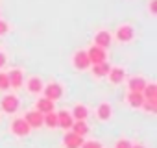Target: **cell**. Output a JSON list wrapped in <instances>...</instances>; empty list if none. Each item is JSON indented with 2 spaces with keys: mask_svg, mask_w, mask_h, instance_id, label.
Masks as SVG:
<instances>
[{
  "mask_svg": "<svg viewBox=\"0 0 157 148\" xmlns=\"http://www.w3.org/2000/svg\"><path fill=\"white\" fill-rule=\"evenodd\" d=\"M43 91H44V96H46L48 100H52V102L59 100L61 95H63V87H61L59 84H48L46 87H43Z\"/></svg>",
  "mask_w": 157,
  "mask_h": 148,
  "instance_id": "cell-1",
  "label": "cell"
},
{
  "mask_svg": "<svg viewBox=\"0 0 157 148\" xmlns=\"http://www.w3.org/2000/svg\"><path fill=\"white\" fill-rule=\"evenodd\" d=\"M30 124L24 120V119H15L13 120V124H11V131L15 133V135H19V137H24V135H28L30 133Z\"/></svg>",
  "mask_w": 157,
  "mask_h": 148,
  "instance_id": "cell-2",
  "label": "cell"
},
{
  "mask_svg": "<svg viewBox=\"0 0 157 148\" xmlns=\"http://www.w3.org/2000/svg\"><path fill=\"white\" fill-rule=\"evenodd\" d=\"M72 61H74V67H76L78 70H85V68H89V65H91V61H89V56H87V52H83V50L76 52Z\"/></svg>",
  "mask_w": 157,
  "mask_h": 148,
  "instance_id": "cell-3",
  "label": "cell"
},
{
  "mask_svg": "<svg viewBox=\"0 0 157 148\" xmlns=\"http://www.w3.org/2000/svg\"><path fill=\"white\" fill-rule=\"evenodd\" d=\"M87 56H89V61H91L93 65L102 63V61H105V48H100V46H96V45H94L93 48H89Z\"/></svg>",
  "mask_w": 157,
  "mask_h": 148,
  "instance_id": "cell-4",
  "label": "cell"
},
{
  "mask_svg": "<svg viewBox=\"0 0 157 148\" xmlns=\"http://www.w3.org/2000/svg\"><path fill=\"white\" fill-rule=\"evenodd\" d=\"M2 109L6 113H15L19 109V98L15 95H8L2 98Z\"/></svg>",
  "mask_w": 157,
  "mask_h": 148,
  "instance_id": "cell-5",
  "label": "cell"
},
{
  "mask_svg": "<svg viewBox=\"0 0 157 148\" xmlns=\"http://www.w3.org/2000/svg\"><path fill=\"white\" fill-rule=\"evenodd\" d=\"M63 142H65V146H67V148H80V146L83 144V137L76 135V133L72 131V133H67V135H65Z\"/></svg>",
  "mask_w": 157,
  "mask_h": 148,
  "instance_id": "cell-6",
  "label": "cell"
},
{
  "mask_svg": "<svg viewBox=\"0 0 157 148\" xmlns=\"http://www.w3.org/2000/svg\"><path fill=\"white\" fill-rule=\"evenodd\" d=\"M24 120L30 124V128H41V126H43V113L37 111V109H35V111H30Z\"/></svg>",
  "mask_w": 157,
  "mask_h": 148,
  "instance_id": "cell-7",
  "label": "cell"
},
{
  "mask_svg": "<svg viewBox=\"0 0 157 148\" xmlns=\"http://www.w3.org/2000/svg\"><path fill=\"white\" fill-rule=\"evenodd\" d=\"M117 39H118V41H122V43L131 41V39H133V28H131V26H128V24L120 26V28L117 30Z\"/></svg>",
  "mask_w": 157,
  "mask_h": 148,
  "instance_id": "cell-8",
  "label": "cell"
},
{
  "mask_svg": "<svg viewBox=\"0 0 157 148\" xmlns=\"http://www.w3.org/2000/svg\"><path fill=\"white\" fill-rule=\"evenodd\" d=\"M72 122H74V119H72V115L68 111H59L57 113V126H61L63 130L72 128Z\"/></svg>",
  "mask_w": 157,
  "mask_h": 148,
  "instance_id": "cell-9",
  "label": "cell"
},
{
  "mask_svg": "<svg viewBox=\"0 0 157 148\" xmlns=\"http://www.w3.org/2000/svg\"><path fill=\"white\" fill-rule=\"evenodd\" d=\"M22 72L19 70V68H13V70H10V74H8V80H10V85L11 87H15V89H19L21 85H22Z\"/></svg>",
  "mask_w": 157,
  "mask_h": 148,
  "instance_id": "cell-10",
  "label": "cell"
},
{
  "mask_svg": "<svg viewBox=\"0 0 157 148\" xmlns=\"http://www.w3.org/2000/svg\"><path fill=\"white\" fill-rule=\"evenodd\" d=\"M94 45L100 48H107L111 45V33L109 32H98L94 35Z\"/></svg>",
  "mask_w": 157,
  "mask_h": 148,
  "instance_id": "cell-11",
  "label": "cell"
},
{
  "mask_svg": "<svg viewBox=\"0 0 157 148\" xmlns=\"http://www.w3.org/2000/svg\"><path fill=\"white\" fill-rule=\"evenodd\" d=\"M107 76H109V82H111V84H120V82L126 78V74H124V68L115 67V68H109Z\"/></svg>",
  "mask_w": 157,
  "mask_h": 148,
  "instance_id": "cell-12",
  "label": "cell"
},
{
  "mask_svg": "<svg viewBox=\"0 0 157 148\" xmlns=\"http://www.w3.org/2000/svg\"><path fill=\"white\" fill-rule=\"evenodd\" d=\"M142 96H144V100L157 102V85L155 84H146V87L142 91Z\"/></svg>",
  "mask_w": 157,
  "mask_h": 148,
  "instance_id": "cell-13",
  "label": "cell"
},
{
  "mask_svg": "<svg viewBox=\"0 0 157 148\" xmlns=\"http://www.w3.org/2000/svg\"><path fill=\"white\" fill-rule=\"evenodd\" d=\"M35 106H37V111H41V113L54 111V102H52V100H48L46 96H44V98H39Z\"/></svg>",
  "mask_w": 157,
  "mask_h": 148,
  "instance_id": "cell-14",
  "label": "cell"
},
{
  "mask_svg": "<svg viewBox=\"0 0 157 148\" xmlns=\"http://www.w3.org/2000/svg\"><path fill=\"white\" fill-rule=\"evenodd\" d=\"M72 131H74L76 135L83 137V135H87L89 126H87V122H85V120H78V122H72Z\"/></svg>",
  "mask_w": 157,
  "mask_h": 148,
  "instance_id": "cell-15",
  "label": "cell"
},
{
  "mask_svg": "<svg viewBox=\"0 0 157 148\" xmlns=\"http://www.w3.org/2000/svg\"><path fill=\"white\" fill-rule=\"evenodd\" d=\"M109 65L105 63V61H102V63H96V65H93V74L96 78H102V76H105V74L109 72Z\"/></svg>",
  "mask_w": 157,
  "mask_h": 148,
  "instance_id": "cell-16",
  "label": "cell"
},
{
  "mask_svg": "<svg viewBox=\"0 0 157 148\" xmlns=\"http://www.w3.org/2000/svg\"><path fill=\"white\" fill-rule=\"evenodd\" d=\"M144 87H146V80H144V78H131V80H129V91L142 93Z\"/></svg>",
  "mask_w": 157,
  "mask_h": 148,
  "instance_id": "cell-17",
  "label": "cell"
},
{
  "mask_svg": "<svg viewBox=\"0 0 157 148\" xmlns=\"http://www.w3.org/2000/svg\"><path fill=\"white\" fill-rule=\"evenodd\" d=\"M128 102H129L131 107H140L142 102H144V96H142V93H135V91H131V93L128 95Z\"/></svg>",
  "mask_w": 157,
  "mask_h": 148,
  "instance_id": "cell-18",
  "label": "cell"
},
{
  "mask_svg": "<svg viewBox=\"0 0 157 148\" xmlns=\"http://www.w3.org/2000/svg\"><path fill=\"white\" fill-rule=\"evenodd\" d=\"M87 115H89L87 107H85V106H82V104H78V106L74 107L72 119H76V120H85V119H87Z\"/></svg>",
  "mask_w": 157,
  "mask_h": 148,
  "instance_id": "cell-19",
  "label": "cell"
},
{
  "mask_svg": "<svg viewBox=\"0 0 157 148\" xmlns=\"http://www.w3.org/2000/svg\"><path fill=\"white\" fill-rule=\"evenodd\" d=\"M28 91H30V93H41V91H43V82H41V78H37V76L30 78V82H28Z\"/></svg>",
  "mask_w": 157,
  "mask_h": 148,
  "instance_id": "cell-20",
  "label": "cell"
},
{
  "mask_svg": "<svg viewBox=\"0 0 157 148\" xmlns=\"http://www.w3.org/2000/svg\"><path fill=\"white\" fill-rule=\"evenodd\" d=\"M43 124H46L48 128H56L57 126V113L54 111H48L43 115Z\"/></svg>",
  "mask_w": 157,
  "mask_h": 148,
  "instance_id": "cell-21",
  "label": "cell"
},
{
  "mask_svg": "<svg viewBox=\"0 0 157 148\" xmlns=\"http://www.w3.org/2000/svg\"><path fill=\"white\" fill-rule=\"evenodd\" d=\"M109 117H111V106L109 104H100V107H98V119L107 120Z\"/></svg>",
  "mask_w": 157,
  "mask_h": 148,
  "instance_id": "cell-22",
  "label": "cell"
},
{
  "mask_svg": "<svg viewBox=\"0 0 157 148\" xmlns=\"http://www.w3.org/2000/svg\"><path fill=\"white\" fill-rule=\"evenodd\" d=\"M140 107H144V109H146V111H150V113H155V111H157V102H151V100H144Z\"/></svg>",
  "mask_w": 157,
  "mask_h": 148,
  "instance_id": "cell-23",
  "label": "cell"
},
{
  "mask_svg": "<svg viewBox=\"0 0 157 148\" xmlns=\"http://www.w3.org/2000/svg\"><path fill=\"white\" fill-rule=\"evenodd\" d=\"M10 87V80H8V74L0 72V89H8Z\"/></svg>",
  "mask_w": 157,
  "mask_h": 148,
  "instance_id": "cell-24",
  "label": "cell"
},
{
  "mask_svg": "<svg viewBox=\"0 0 157 148\" xmlns=\"http://www.w3.org/2000/svg\"><path fill=\"white\" fill-rule=\"evenodd\" d=\"M80 148H102V144L96 142V141H89V142H83Z\"/></svg>",
  "mask_w": 157,
  "mask_h": 148,
  "instance_id": "cell-25",
  "label": "cell"
},
{
  "mask_svg": "<svg viewBox=\"0 0 157 148\" xmlns=\"http://www.w3.org/2000/svg\"><path fill=\"white\" fill-rule=\"evenodd\" d=\"M115 148H131V142L128 141V139H120L118 142H117V146Z\"/></svg>",
  "mask_w": 157,
  "mask_h": 148,
  "instance_id": "cell-26",
  "label": "cell"
},
{
  "mask_svg": "<svg viewBox=\"0 0 157 148\" xmlns=\"http://www.w3.org/2000/svg\"><path fill=\"white\" fill-rule=\"evenodd\" d=\"M150 11H151V15L157 13V0H151L150 2Z\"/></svg>",
  "mask_w": 157,
  "mask_h": 148,
  "instance_id": "cell-27",
  "label": "cell"
},
{
  "mask_svg": "<svg viewBox=\"0 0 157 148\" xmlns=\"http://www.w3.org/2000/svg\"><path fill=\"white\" fill-rule=\"evenodd\" d=\"M8 32V22H4V21H0V35H4Z\"/></svg>",
  "mask_w": 157,
  "mask_h": 148,
  "instance_id": "cell-28",
  "label": "cell"
},
{
  "mask_svg": "<svg viewBox=\"0 0 157 148\" xmlns=\"http://www.w3.org/2000/svg\"><path fill=\"white\" fill-rule=\"evenodd\" d=\"M4 63H6V56L0 52V67H4Z\"/></svg>",
  "mask_w": 157,
  "mask_h": 148,
  "instance_id": "cell-29",
  "label": "cell"
},
{
  "mask_svg": "<svg viewBox=\"0 0 157 148\" xmlns=\"http://www.w3.org/2000/svg\"><path fill=\"white\" fill-rule=\"evenodd\" d=\"M131 148H144L142 144H131Z\"/></svg>",
  "mask_w": 157,
  "mask_h": 148,
  "instance_id": "cell-30",
  "label": "cell"
}]
</instances>
